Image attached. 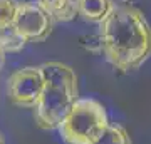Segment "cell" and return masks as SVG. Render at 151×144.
I'll list each match as a JSON object with an SVG mask.
<instances>
[{"instance_id": "cell-1", "label": "cell", "mask_w": 151, "mask_h": 144, "mask_svg": "<svg viewBox=\"0 0 151 144\" xmlns=\"http://www.w3.org/2000/svg\"><path fill=\"white\" fill-rule=\"evenodd\" d=\"M99 49L114 70H138L151 57V25L128 0H119L99 24Z\"/></svg>"}, {"instance_id": "cell-2", "label": "cell", "mask_w": 151, "mask_h": 144, "mask_svg": "<svg viewBox=\"0 0 151 144\" xmlns=\"http://www.w3.org/2000/svg\"><path fill=\"white\" fill-rule=\"evenodd\" d=\"M45 89L34 107V121L39 129H59L67 112L79 99V85L74 69L62 62H45L40 65Z\"/></svg>"}, {"instance_id": "cell-3", "label": "cell", "mask_w": 151, "mask_h": 144, "mask_svg": "<svg viewBox=\"0 0 151 144\" xmlns=\"http://www.w3.org/2000/svg\"><path fill=\"white\" fill-rule=\"evenodd\" d=\"M108 124V112L101 102L91 97H79L57 131L65 144H92Z\"/></svg>"}, {"instance_id": "cell-4", "label": "cell", "mask_w": 151, "mask_h": 144, "mask_svg": "<svg viewBox=\"0 0 151 144\" xmlns=\"http://www.w3.org/2000/svg\"><path fill=\"white\" fill-rule=\"evenodd\" d=\"M45 89L40 65L22 67L9 75L7 79V97L17 107L34 109Z\"/></svg>"}, {"instance_id": "cell-5", "label": "cell", "mask_w": 151, "mask_h": 144, "mask_svg": "<svg viewBox=\"0 0 151 144\" xmlns=\"http://www.w3.org/2000/svg\"><path fill=\"white\" fill-rule=\"evenodd\" d=\"M14 25L25 42H44L52 32L54 20L39 2H22L17 4Z\"/></svg>"}, {"instance_id": "cell-6", "label": "cell", "mask_w": 151, "mask_h": 144, "mask_svg": "<svg viewBox=\"0 0 151 144\" xmlns=\"http://www.w3.org/2000/svg\"><path fill=\"white\" fill-rule=\"evenodd\" d=\"M17 4L14 0H0V49L4 52H19L24 49L25 40L19 35L14 25Z\"/></svg>"}, {"instance_id": "cell-7", "label": "cell", "mask_w": 151, "mask_h": 144, "mask_svg": "<svg viewBox=\"0 0 151 144\" xmlns=\"http://www.w3.org/2000/svg\"><path fill=\"white\" fill-rule=\"evenodd\" d=\"M114 4V0H76V10L86 22L101 24L113 10Z\"/></svg>"}, {"instance_id": "cell-8", "label": "cell", "mask_w": 151, "mask_h": 144, "mask_svg": "<svg viewBox=\"0 0 151 144\" xmlns=\"http://www.w3.org/2000/svg\"><path fill=\"white\" fill-rule=\"evenodd\" d=\"M39 4L52 17V20L69 22L77 15L76 0H39Z\"/></svg>"}, {"instance_id": "cell-9", "label": "cell", "mask_w": 151, "mask_h": 144, "mask_svg": "<svg viewBox=\"0 0 151 144\" xmlns=\"http://www.w3.org/2000/svg\"><path fill=\"white\" fill-rule=\"evenodd\" d=\"M92 144H133V141L121 124H108V128Z\"/></svg>"}, {"instance_id": "cell-10", "label": "cell", "mask_w": 151, "mask_h": 144, "mask_svg": "<svg viewBox=\"0 0 151 144\" xmlns=\"http://www.w3.org/2000/svg\"><path fill=\"white\" fill-rule=\"evenodd\" d=\"M4 60H5V52L0 49V69H2V65H4Z\"/></svg>"}, {"instance_id": "cell-11", "label": "cell", "mask_w": 151, "mask_h": 144, "mask_svg": "<svg viewBox=\"0 0 151 144\" xmlns=\"http://www.w3.org/2000/svg\"><path fill=\"white\" fill-rule=\"evenodd\" d=\"M0 144H7L5 143V138H4V134L0 133Z\"/></svg>"}]
</instances>
